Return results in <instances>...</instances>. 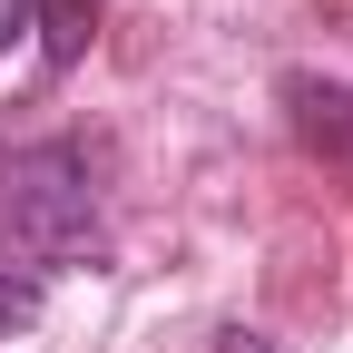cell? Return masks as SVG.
Returning <instances> with one entry per match:
<instances>
[{"label": "cell", "instance_id": "1", "mask_svg": "<svg viewBox=\"0 0 353 353\" xmlns=\"http://www.w3.org/2000/svg\"><path fill=\"white\" fill-rule=\"evenodd\" d=\"M0 245L20 265H88L99 255V187L79 148H10L0 157Z\"/></svg>", "mask_w": 353, "mask_h": 353}, {"label": "cell", "instance_id": "2", "mask_svg": "<svg viewBox=\"0 0 353 353\" xmlns=\"http://www.w3.org/2000/svg\"><path fill=\"white\" fill-rule=\"evenodd\" d=\"M30 324H39V285L0 265V343H10V334H30Z\"/></svg>", "mask_w": 353, "mask_h": 353}, {"label": "cell", "instance_id": "3", "mask_svg": "<svg viewBox=\"0 0 353 353\" xmlns=\"http://www.w3.org/2000/svg\"><path fill=\"white\" fill-rule=\"evenodd\" d=\"M30 20H39V0H0V50H10V39H20Z\"/></svg>", "mask_w": 353, "mask_h": 353}, {"label": "cell", "instance_id": "4", "mask_svg": "<svg viewBox=\"0 0 353 353\" xmlns=\"http://www.w3.org/2000/svg\"><path fill=\"white\" fill-rule=\"evenodd\" d=\"M216 353H275V343H265V334H245V324H236V334H216Z\"/></svg>", "mask_w": 353, "mask_h": 353}]
</instances>
